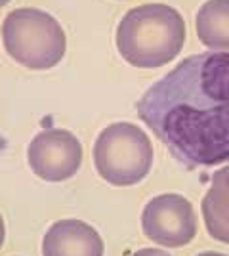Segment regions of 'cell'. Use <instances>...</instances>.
<instances>
[{
    "label": "cell",
    "instance_id": "cell-6",
    "mask_svg": "<svg viewBox=\"0 0 229 256\" xmlns=\"http://www.w3.org/2000/svg\"><path fill=\"white\" fill-rule=\"evenodd\" d=\"M31 170L46 182L73 178L82 164V146L75 134L63 128H46L38 132L27 150Z\"/></svg>",
    "mask_w": 229,
    "mask_h": 256
},
{
    "label": "cell",
    "instance_id": "cell-3",
    "mask_svg": "<svg viewBox=\"0 0 229 256\" xmlns=\"http://www.w3.org/2000/svg\"><path fill=\"white\" fill-rule=\"evenodd\" d=\"M6 52L19 65L46 71L65 56L67 36L54 16L38 8H17L2 23Z\"/></svg>",
    "mask_w": 229,
    "mask_h": 256
},
{
    "label": "cell",
    "instance_id": "cell-11",
    "mask_svg": "<svg viewBox=\"0 0 229 256\" xmlns=\"http://www.w3.org/2000/svg\"><path fill=\"white\" fill-rule=\"evenodd\" d=\"M4 237H6V228H4V220H2V214H0V246L4 245Z\"/></svg>",
    "mask_w": 229,
    "mask_h": 256
},
{
    "label": "cell",
    "instance_id": "cell-9",
    "mask_svg": "<svg viewBox=\"0 0 229 256\" xmlns=\"http://www.w3.org/2000/svg\"><path fill=\"white\" fill-rule=\"evenodd\" d=\"M195 27L207 48L229 52V0H207L197 12Z\"/></svg>",
    "mask_w": 229,
    "mask_h": 256
},
{
    "label": "cell",
    "instance_id": "cell-12",
    "mask_svg": "<svg viewBox=\"0 0 229 256\" xmlns=\"http://www.w3.org/2000/svg\"><path fill=\"white\" fill-rule=\"evenodd\" d=\"M197 256H228V254H220V252H201Z\"/></svg>",
    "mask_w": 229,
    "mask_h": 256
},
{
    "label": "cell",
    "instance_id": "cell-5",
    "mask_svg": "<svg viewBox=\"0 0 229 256\" xmlns=\"http://www.w3.org/2000/svg\"><path fill=\"white\" fill-rule=\"evenodd\" d=\"M142 230L147 239L161 246L178 248L187 245L197 235L193 204L178 193L157 195L143 208Z\"/></svg>",
    "mask_w": 229,
    "mask_h": 256
},
{
    "label": "cell",
    "instance_id": "cell-13",
    "mask_svg": "<svg viewBox=\"0 0 229 256\" xmlns=\"http://www.w3.org/2000/svg\"><path fill=\"white\" fill-rule=\"evenodd\" d=\"M8 2H10V0H0V8H2V6H6Z\"/></svg>",
    "mask_w": 229,
    "mask_h": 256
},
{
    "label": "cell",
    "instance_id": "cell-4",
    "mask_svg": "<svg viewBox=\"0 0 229 256\" xmlns=\"http://www.w3.org/2000/svg\"><path fill=\"white\" fill-rule=\"evenodd\" d=\"M92 155L99 176L120 188L140 184L153 164V146L147 134L130 122H115L103 128Z\"/></svg>",
    "mask_w": 229,
    "mask_h": 256
},
{
    "label": "cell",
    "instance_id": "cell-2",
    "mask_svg": "<svg viewBox=\"0 0 229 256\" xmlns=\"http://www.w3.org/2000/svg\"><path fill=\"white\" fill-rule=\"evenodd\" d=\"M186 42L182 14L166 4H143L124 14L117 27V48L124 62L138 69L170 64Z\"/></svg>",
    "mask_w": 229,
    "mask_h": 256
},
{
    "label": "cell",
    "instance_id": "cell-7",
    "mask_svg": "<svg viewBox=\"0 0 229 256\" xmlns=\"http://www.w3.org/2000/svg\"><path fill=\"white\" fill-rule=\"evenodd\" d=\"M103 250L101 235L76 218L57 220L42 241V256H103Z\"/></svg>",
    "mask_w": 229,
    "mask_h": 256
},
{
    "label": "cell",
    "instance_id": "cell-8",
    "mask_svg": "<svg viewBox=\"0 0 229 256\" xmlns=\"http://www.w3.org/2000/svg\"><path fill=\"white\" fill-rule=\"evenodd\" d=\"M201 208L208 235L229 245V166L212 174L210 190L203 197Z\"/></svg>",
    "mask_w": 229,
    "mask_h": 256
},
{
    "label": "cell",
    "instance_id": "cell-1",
    "mask_svg": "<svg viewBox=\"0 0 229 256\" xmlns=\"http://www.w3.org/2000/svg\"><path fill=\"white\" fill-rule=\"evenodd\" d=\"M136 111L182 166L229 162V52L186 58L145 90Z\"/></svg>",
    "mask_w": 229,
    "mask_h": 256
},
{
    "label": "cell",
    "instance_id": "cell-10",
    "mask_svg": "<svg viewBox=\"0 0 229 256\" xmlns=\"http://www.w3.org/2000/svg\"><path fill=\"white\" fill-rule=\"evenodd\" d=\"M132 256H172V254L164 252L161 248H142V250H136Z\"/></svg>",
    "mask_w": 229,
    "mask_h": 256
}]
</instances>
